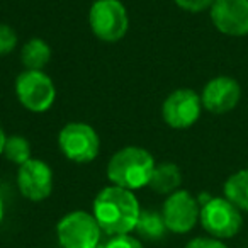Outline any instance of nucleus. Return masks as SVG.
<instances>
[{
	"label": "nucleus",
	"mask_w": 248,
	"mask_h": 248,
	"mask_svg": "<svg viewBox=\"0 0 248 248\" xmlns=\"http://www.w3.org/2000/svg\"><path fill=\"white\" fill-rule=\"evenodd\" d=\"M92 214L102 233L109 236L129 234L138 224L141 206L133 190L117 186H107L95 196Z\"/></svg>",
	"instance_id": "obj_1"
},
{
	"label": "nucleus",
	"mask_w": 248,
	"mask_h": 248,
	"mask_svg": "<svg viewBox=\"0 0 248 248\" xmlns=\"http://www.w3.org/2000/svg\"><path fill=\"white\" fill-rule=\"evenodd\" d=\"M155 165V158L146 148L124 146L110 156L106 173L110 186L123 187L135 192L148 186Z\"/></svg>",
	"instance_id": "obj_2"
},
{
	"label": "nucleus",
	"mask_w": 248,
	"mask_h": 248,
	"mask_svg": "<svg viewBox=\"0 0 248 248\" xmlns=\"http://www.w3.org/2000/svg\"><path fill=\"white\" fill-rule=\"evenodd\" d=\"M199 223L207 236L224 241L234 238L241 231L243 214L224 196L209 197L201 204Z\"/></svg>",
	"instance_id": "obj_3"
},
{
	"label": "nucleus",
	"mask_w": 248,
	"mask_h": 248,
	"mask_svg": "<svg viewBox=\"0 0 248 248\" xmlns=\"http://www.w3.org/2000/svg\"><path fill=\"white\" fill-rule=\"evenodd\" d=\"M16 97L26 110L48 112L56 100V87L45 70H24L16 78Z\"/></svg>",
	"instance_id": "obj_4"
},
{
	"label": "nucleus",
	"mask_w": 248,
	"mask_h": 248,
	"mask_svg": "<svg viewBox=\"0 0 248 248\" xmlns=\"http://www.w3.org/2000/svg\"><path fill=\"white\" fill-rule=\"evenodd\" d=\"M89 26L97 39L117 43L129 29V16L121 0H95L89 11Z\"/></svg>",
	"instance_id": "obj_5"
},
{
	"label": "nucleus",
	"mask_w": 248,
	"mask_h": 248,
	"mask_svg": "<svg viewBox=\"0 0 248 248\" xmlns=\"http://www.w3.org/2000/svg\"><path fill=\"white\" fill-rule=\"evenodd\" d=\"M58 148L73 163H90L99 156L100 138L93 126L82 121L65 124L58 133Z\"/></svg>",
	"instance_id": "obj_6"
},
{
	"label": "nucleus",
	"mask_w": 248,
	"mask_h": 248,
	"mask_svg": "<svg viewBox=\"0 0 248 248\" xmlns=\"http://www.w3.org/2000/svg\"><path fill=\"white\" fill-rule=\"evenodd\" d=\"M102 230L87 211L66 213L56 224V238L62 248H95L100 243Z\"/></svg>",
	"instance_id": "obj_7"
},
{
	"label": "nucleus",
	"mask_w": 248,
	"mask_h": 248,
	"mask_svg": "<svg viewBox=\"0 0 248 248\" xmlns=\"http://www.w3.org/2000/svg\"><path fill=\"white\" fill-rule=\"evenodd\" d=\"M162 217L170 233L186 234L196 228L201 216V204L196 196L186 189H179L165 197Z\"/></svg>",
	"instance_id": "obj_8"
},
{
	"label": "nucleus",
	"mask_w": 248,
	"mask_h": 248,
	"mask_svg": "<svg viewBox=\"0 0 248 248\" xmlns=\"http://www.w3.org/2000/svg\"><path fill=\"white\" fill-rule=\"evenodd\" d=\"M201 93L192 89H177L165 97L162 104V117L172 129H189L202 114Z\"/></svg>",
	"instance_id": "obj_9"
},
{
	"label": "nucleus",
	"mask_w": 248,
	"mask_h": 248,
	"mask_svg": "<svg viewBox=\"0 0 248 248\" xmlns=\"http://www.w3.org/2000/svg\"><path fill=\"white\" fill-rule=\"evenodd\" d=\"M16 182L24 199L41 202L53 192V169L45 160L31 158L17 169Z\"/></svg>",
	"instance_id": "obj_10"
},
{
	"label": "nucleus",
	"mask_w": 248,
	"mask_h": 248,
	"mask_svg": "<svg viewBox=\"0 0 248 248\" xmlns=\"http://www.w3.org/2000/svg\"><path fill=\"white\" fill-rule=\"evenodd\" d=\"M209 17L221 34L231 38L248 36V0H214Z\"/></svg>",
	"instance_id": "obj_11"
},
{
	"label": "nucleus",
	"mask_w": 248,
	"mask_h": 248,
	"mask_svg": "<svg viewBox=\"0 0 248 248\" xmlns=\"http://www.w3.org/2000/svg\"><path fill=\"white\" fill-rule=\"evenodd\" d=\"M202 107L213 114L231 112L241 100V85L230 75H217L204 85L201 92Z\"/></svg>",
	"instance_id": "obj_12"
},
{
	"label": "nucleus",
	"mask_w": 248,
	"mask_h": 248,
	"mask_svg": "<svg viewBox=\"0 0 248 248\" xmlns=\"http://www.w3.org/2000/svg\"><path fill=\"white\" fill-rule=\"evenodd\" d=\"M180 186H182V172H180L179 165L172 162L156 163L148 184L153 192L170 196L172 192L179 190Z\"/></svg>",
	"instance_id": "obj_13"
},
{
	"label": "nucleus",
	"mask_w": 248,
	"mask_h": 248,
	"mask_svg": "<svg viewBox=\"0 0 248 248\" xmlns=\"http://www.w3.org/2000/svg\"><path fill=\"white\" fill-rule=\"evenodd\" d=\"M51 46L41 38H31L21 49V62L24 70H45L51 62Z\"/></svg>",
	"instance_id": "obj_14"
},
{
	"label": "nucleus",
	"mask_w": 248,
	"mask_h": 248,
	"mask_svg": "<svg viewBox=\"0 0 248 248\" xmlns=\"http://www.w3.org/2000/svg\"><path fill=\"white\" fill-rule=\"evenodd\" d=\"M223 194L241 213H248V169L231 173L223 186Z\"/></svg>",
	"instance_id": "obj_15"
},
{
	"label": "nucleus",
	"mask_w": 248,
	"mask_h": 248,
	"mask_svg": "<svg viewBox=\"0 0 248 248\" xmlns=\"http://www.w3.org/2000/svg\"><path fill=\"white\" fill-rule=\"evenodd\" d=\"M135 231L138 233V236L145 238V240L156 241V240H162L169 230H167V226H165L162 213L152 211V209H148V211L141 209V214H140V219H138V224H136Z\"/></svg>",
	"instance_id": "obj_16"
},
{
	"label": "nucleus",
	"mask_w": 248,
	"mask_h": 248,
	"mask_svg": "<svg viewBox=\"0 0 248 248\" xmlns=\"http://www.w3.org/2000/svg\"><path fill=\"white\" fill-rule=\"evenodd\" d=\"M2 155L11 163H16L17 167H21L22 163H26L28 160L32 158L31 143H29V140H26L24 136H21V135L7 136L4 153H2Z\"/></svg>",
	"instance_id": "obj_17"
},
{
	"label": "nucleus",
	"mask_w": 248,
	"mask_h": 248,
	"mask_svg": "<svg viewBox=\"0 0 248 248\" xmlns=\"http://www.w3.org/2000/svg\"><path fill=\"white\" fill-rule=\"evenodd\" d=\"M17 46V32L9 24L0 22V56H7Z\"/></svg>",
	"instance_id": "obj_18"
},
{
	"label": "nucleus",
	"mask_w": 248,
	"mask_h": 248,
	"mask_svg": "<svg viewBox=\"0 0 248 248\" xmlns=\"http://www.w3.org/2000/svg\"><path fill=\"white\" fill-rule=\"evenodd\" d=\"M104 248H145L141 240L129 234H119V236H110L107 243H104Z\"/></svg>",
	"instance_id": "obj_19"
},
{
	"label": "nucleus",
	"mask_w": 248,
	"mask_h": 248,
	"mask_svg": "<svg viewBox=\"0 0 248 248\" xmlns=\"http://www.w3.org/2000/svg\"><path fill=\"white\" fill-rule=\"evenodd\" d=\"M179 9L190 14H199V12L209 11L211 5L214 4V0H173Z\"/></svg>",
	"instance_id": "obj_20"
},
{
	"label": "nucleus",
	"mask_w": 248,
	"mask_h": 248,
	"mask_svg": "<svg viewBox=\"0 0 248 248\" xmlns=\"http://www.w3.org/2000/svg\"><path fill=\"white\" fill-rule=\"evenodd\" d=\"M186 248H230L224 241L213 236H196L186 245Z\"/></svg>",
	"instance_id": "obj_21"
},
{
	"label": "nucleus",
	"mask_w": 248,
	"mask_h": 248,
	"mask_svg": "<svg viewBox=\"0 0 248 248\" xmlns=\"http://www.w3.org/2000/svg\"><path fill=\"white\" fill-rule=\"evenodd\" d=\"M5 140H7V135H5L4 128H2V126H0V155H2V153H4Z\"/></svg>",
	"instance_id": "obj_22"
},
{
	"label": "nucleus",
	"mask_w": 248,
	"mask_h": 248,
	"mask_svg": "<svg viewBox=\"0 0 248 248\" xmlns=\"http://www.w3.org/2000/svg\"><path fill=\"white\" fill-rule=\"evenodd\" d=\"M4 216H5V206H4L2 197H0V224H2V221H4Z\"/></svg>",
	"instance_id": "obj_23"
},
{
	"label": "nucleus",
	"mask_w": 248,
	"mask_h": 248,
	"mask_svg": "<svg viewBox=\"0 0 248 248\" xmlns=\"http://www.w3.org/2000/svg\"><path fill=\"white\" fill-rule=\"evenodd\" d=\"M95 248H104V243H99V245H97Z\"/></svg>",
	"instance_id": "obj_24"
}]
</instances>
